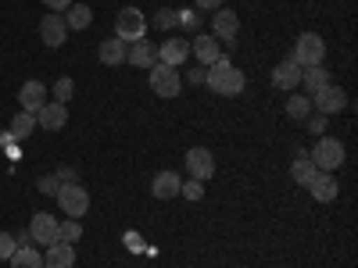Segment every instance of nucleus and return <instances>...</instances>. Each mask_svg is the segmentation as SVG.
<instances>
[{
	"label": "nucleus",
	"instance_id": "nucleus-1",
	"mask_svg": "<svg viewBox=\"0 0 358 268\" xmlns=\"http://www.w3.org/2000/svg\"><path fill=\"white\" fill-rule=\"evenodd\" d=\"M204 86L212 89V94H219V97H236L244 89V72L241 68H233L229 65V57L222 54L215 65H208V72H204Z\"/></svg>",
	"mask_w": 358,
	"mask_h": 268
},
{
	"label": "nucleus",
	"instance_id": "nucleus-2",
	"mask_svg": "<svg viewBox=\"0 0 358 268\" xmlns=\"http://www.w3.org/2000/svg\"><path fill=\"white\" fill-rule=\"evenodd\" d=\"M290 57L301 68H315V65H322V57H326V40L319 33H301L297 43H294V50H290Z\"/></svg>",
	"mask_w": 358,
	"mask_h": 268
},
{
	"label": "nucleus",
	"instance_id": "nucleus-3",
	"mask_svg": "<svg viewBox=\"0 0 358 268\" xmlns=\"http://www.w3.org/2000/svg\"><path fill=\"white\" fill-rule=\"evenodd\" d=\"M344 158H348V154H344V143L334 140V136H322V140L312 147V158H308V161H312L319 172H337V168L344 165Z\"/></svg>",
	"mask_w": 358,
	"mask_h": 268
},
{
	"label": "nucleus",
	"instance_id": "nucleus-4",
	"mask_svg": "<svg viewBox=\"0 0 358 268\" xmlns=\"http://www.w3.org/2000/svg\"><path fill=\"white\" fill-rule=\"evenodd\" d=\"M143 33H147V18H143L140 8H122L118 11V18H115V36L118 40L136 43V40H143Z\"/></svg>",
	"mask_w": 358,
	"mask_h": 268
},
{
	"label": "nucleus",
	"instance_id": "nucleus-5",
	"mask_svg": "<svg viewBox=\"0 0 358 268\" xmlns=\"http://www.w3.org/2000/svg\"><path fill=\"white\" fill-rule=\"evenodd\" d=\"M54 197H57V204H62V211H65L69 218H83V215L90 211V193H86L79 183H62Z\"/></svg>",
	"mask_w": 358,
	"mask_h": 268
},
{
	"label": "nucleus",
	"instance_id": "nucleus-6",
	"mask_svg": "<svg viewBox=\"0 0 358 268\" xmlns=\"http://www.w3.org/2000/svg\"><path fill=\"white\" fill-rule=\"evenodd\" d=\"M151 72V89L158 97H165V100H172V97H179V89H183V75H179L172 65H155V68H147Z\"/></svg>",
	"mask_w": 358,
	"mask_h": 268
},
{
	"label": "nucleus",
	"instance_id": "nucleus-7",
	"mask_svg": "<svg viewBox=\"0 0 358 268\" xmlns=\"http://www.w3.org/2000/svg\"><path fill=\"white\" fill-rule=\"evenodd\" d=\"M344 107H348V94H344L337 82H330L326 89H319V94L312 97V111H319V114H326V118H330V114H341Z\"/></svg>",
	"mask_w": 358,
	"mask_h": 268
},
{
	"label": "nucleus",
	"instance_id": "nucleus-8",
	"mask_svg": "<svg viewBox=\"0 0 358 268\" xmlns=\"http://www.w3.org/2000/svg\"><path fill=\"white\" fill-rule=\"evenodd\" d=\"M40 40L54 50V47H62L65 40H69V25H65V15H54V11H47L43 18H40Z\"/></svg>",
	"mask_w": 358,
	"mask_h": 268
},
{
	"label": "nucleus",
	"instance_id": "nucleus-9",
	"mask_svg": "<svg viewBox=\"0 0 358 268\" xmlns=\"http://www.w3.org/2000/svg\"><path fill=\"white\" fill-rule=\"evenodd\" d=\"M187 172H190V179H197V183L212 179V175H215V158H212V151H204V147H190V151H187Z\"/></svg>",
	"mask_w": 358,
	"mask_h": 268
},
{
	"label": "nucleus",
	"instance_id": "nucleus-10",
	"mask_svg": "<svg viewBox=\"0 0 358 268\" xmlns=\"http://www.w3.org/2000/svg\"><path fill=\"white\" fill-rule=\"evenodd\" d=\"M308 193H312L319 204H330V200H337V193H341L337 175H334V172H315V175H312V183H308Z\"/></svg>",
	"mask_w": 358,
	"mask_h": 268
},
{
	"label": "nucleus",
	"instance_id": "nucleus-11",
	"mask_svg": "<svg viewBox=\"0 0 358 268\" xmlns=\"http://www.w3.org/2000/svg\"><path fill=\"white\" fill-rule=\"evenodd\" d=\"M29 232H33V244L50 247V244L57 240V218H54V215H47V211H36V215H33V222H29Z\"/></svg>",
	"mask_w": 358,
	"mask_h": 268
},
{
	"label": "nucleus",
	"instance_id": "nucleus-12",
	"mask_svg": "<svg viewBox=\"0 0 358 268\" xmlns=\"http://www.w3.org/2000/svg\"><path fill=\"white\" fill-rule=\"evenodd\" d=\"M301 72H305V68L287 54L283 61L273 68V86H276V89H297V86H301Z\"/></svg>",
	"mask_w": 358,
	"mask_h": 268
},
{
	"label": "nucleus",
	"instance_id": "nucleus-13",
	"mask_svg": "<svg viewBox=\"0 0 358 268\" xmlns=\"http://www.w3.org/2000/svg\"><path fill=\"white\" fill-rule=\"evenodd\" d=\"M18 104H22V111L36 114V111L47 104V86H43L40 79H29V82H22V89H18Z\"/></svg>",
	"mask_w": 358,
	"mask_h": 268
},
{
	"label": "nucleus",
	"instance_id": "nucleus-14",
	"mask_svg": "<svg viewBox=\"0 0 358 268\" xmlns=\"http://www.w3.org/2000/svg\"><path fill=\"white\" fill-rule=\"evenodd\" d=\"M126 65H133V68H155L158 65V47L147 43V40L129 43L126 47Z\"/></svg>",
	"mask_w": 358,
	"mask_h": 268
},
{
	"label": "nucleus",
	"instance_id": "nucleus-15",
	"mask_svg": "<svg viewBox=\"0 0 358 268\" xmlns=\"http://www.w3.org/2000/svg\"><path fill=\"white\" fill-rule=\"evenodd\" d=\"M236 29H241V18H236V11H229V8H219L215 11V18H212V36L222 43H233L236 40Z\"/></svg>",
	"mask_w": 358,
	"mask_h": 268
},
{
	"label": "nucleus",
	"instance_id": "nucleus-16",
	"mask_svg": "<svg viewBox=\"0 0 358 268\" xmlns=\"http://www.w3.org/2000/svg\"><path fill=\"white\" fill-rule=\"evenodd\" d=\"M36 126H40V129H65V126H69V107L57 104V100H47V104L36 111Z\"/></svg>",
	"mask_w": 358,
	"mask_h": 268
},
{
	"label": "nucleus",
	"instance_id": "nucleus-17",
	"mask_svg": "<svg viewBox=\"0 0 358 268\" xmlns=\"http://www.w3.org/2000/svg\"><path fill=\"white\" fill-rule=\"evenodd\" d=\"M76 265V244L65 240H54L43 254V268H72Z\"/></svg>",
	"mask_w": 358,
	"mask_h": 268
},
{
	"label": "nucleus",
	"instance_id": "nucleus-18",
	"mask_svg": "<svg viewBox=\"0 0 358 268\" xmlns=\"http://www.w3.org/2000/svg\"><path fill=\"white\" fill-rule=\"evenodd\" d=\"M187 57H190V40H179V36H176V40H165V43L158 47V61H162V65H172V68H176V65H183Z\"/></svg>",
	"mask_w": 358,
	"mask_h": 268
},
{
	"label": "nucleus",
	"instance_id": "nucleus-19",
	"mask_svg": "<svg viewBox=\"0 0 358 268\" xmlns=\"http://www.w3.org/2000/svg\"><path fill=\"white\" fill-rule=\"evenodd\" d=\"M190 54L197 57L201 65H215L219 57H222V43H219L215 36H194V43H190Z\"/></svg>",
	"mask_w": 358,
	"mask_h": 268
},
{
	"label": "nucleus",
	"instance_id": "nucleus-20",
	"mask_svg": "<svg viewBox=\"0 0 358 268\" xmlns=\"http://www.w3.org/2000/svg\"><path fill=\"white\" fill-rule=\"evenodd\" d=\"M179 186H183V179H179L176 172H158L155 183H151V193L158 200H172V197H179Z\"/></svg>",
	"mask_w": 358,
	"mask_h": 268
},
{
	"label": "nucleus",
	"instance_id": "nucleus-21",
	"mask_svg": "<svg viewBox=\"0 0 358 268\" xmlns=\"http://www.w3.org/2000/svg\"><path fill=\"white\" fill-rule=\"evenodd\" d=\"M126 47H129V43H122V40H118V36L104 40V43L97 47V57H101V65H108V68H115V65H122V61H126Z\"/></svg>",
	"mask_w": 358,
	"mask_h": 268
},
{
	"label": "nucleus",
	"instance_id": "nucleus-22",
	"mask_svg": "<svg viewBox=\"0 0 358 268\" xmlns=\"http://www.w3.org/2000/svg\"><path fill=\"white\" fill-rule=\"evenodd\" d=\"M330 82H334V75L326 72L322 65H315V68H305V72H301V86L308 89L305 97H315L319 89H326V86H330Z\"/></svg>",
	"mask_w": 358,
	"mask_h": 268
},
{
	"label": "nucleus",
	"instance_id": "nucleus-23",
	"mask_svg": "<svg viewBox=\"0 0 358 268\" xmlns=\"http://www.w3.org/2000/svg\"><path fill=\"white\" fill-rule=\"evenodd\" d=\"M65 25H69V29H79V33H83V29L94 25V11H90L86 4H72V8L65 11Z\"/></svg>",
	"mask_w": 358,
	"mask_h": 268
},
{
	"label": "nucleus",
	"instance_id": "nucleus-24",
	"mask_svg": "<svg viewBox=\"0 0 358 268\" xmlns=\"http://www.w3.org/2000/svg\"><path fill=\"white\" fill-rule=\"evenodd\" d=\"M11 268H43V254L33 247H18L11 254Z\"/></svg>",
	"mask_w": 358,
	"mask_h": 268
},
{
	"label": "nucleus",
	"instance_id": "nucleus-25",
	"mask_svg": "<svg viewBox=\"0 0 358 268\" xmlns=\"http://www.w3.org/2000/svg\"><path fill=\"white\" fill-rule=\"evenodd\" d=\"M33 129H36V114H29V111H18V114L11 118V136H15V140H25V136H33Z\"/></svg>",
	"mask_w": 358,
	"mask_h": 268
},
{
	"label": "nucleus",
	"instance_id": "nucleus-26",
	"mask_svg": "<svg viewBox=\"0 0 358 268\" xmlns=\"http://www.w3.org/2000/svg\"><path fill=\"white\" fill-rule=\"evenodd\" d=\"M315 172H319V168H315L308 158H294V165H290V179H294L297 186H308Z\"/></svg>",
	"mask_w": 358,
	"mask_h": 268
},
{
	"label": "nucleus",
	"instance_id": "nucleus-27",
	"mask_svg": "<svg viewBox=\"0 0 358 268\" xmlns=\"http://www.w3.org/2000/svg\"><path fill=\"white\" fill-rule=\"evenodd\" d=\"M287 114L294 118V122H305V118L312 114V97H305V94H294V97L287 100Z\"/></svg>",
	"mask_w": 358,
	"mask_h": 268
},
{
	"label": "nucleus",
	"instance_id": "nucleus-28",
	"mask_svg": "<svg viewBox=\"0 0 358 268\" xmlns=\"http://www.w3.org/2000/svg\"><path fill=\"white\" fill-rule=\"evenodd\" d=\"M79 236H83V222H79V218L57 222V240H65V244H79Z\"/></svg>",
	"mask_w": 358,
	"mask_h": 268
},
{
	"label": "nucleus",
	"instance_id": "nucleus-29",
	"mask_svg": "<svg viewBox=\"0 0 358 268\" xmlns=\"http://www.w3.org/2000/svg\"><path fill=\"white\" fill-rule=\"evenodd\" d=\"M72 94H76V82H72L69 75H62V79L54 82V100H57V104H69Z\"/></svg>",
	"mask_w": 358,
	"mask_h": 268
},
{
	"label": "nucleus",
	"instance_id": "nucleus-30",
	"mask_svg": "<svg viewBox=\"0 0 358 268\" xmlns=\"http://www.w3.org/2000/svg\"><path fill=\"white\" fill-rule=\"evenodd\" d=\"M179 197H187V200H201L204 197V183H197V179H190V183H183V186H179Z\"/></svg>",
	"mask_w": 358,
	"mask_h": 268
},
{
	"label": "nucleus",
	"instance_id": "nucleus-31",
	"mask_svg": "<svg viewBox=\"0 0 358 268\" xmlns=\"http://www.w3.org/2000/svg\"><path fill=\"white\" fill-rule=\"evenodd\" d=\"M176 22H179V11H172V8H162V11L155 15V25H158V29H172Z\"/></svg>",
	"mask_w": 358,
	"mask_h": 268
},
{
	"label": "nucleus",
	"instance_id": "nucleus-32",
	"mask_svg": "<svg viewBox=\"0 0 358 268\" xmlns=\"http://www.w3.org/2000/svg\"><path fill=\"white\" fill-rule=\"evenodd\" d=\"M18 251V244H15V236L11 232H0V258L4 261H11V254Z\"/></svg>",
	"mask_w": 358,
	"mask_h": 268
},
{
	"label": "nucleus",
	"instance_id": "nucleus-33",
	"mask_svg": "<svg viewBox=\"0 0 358 268\" xmlns=\"http://www.w3.org/2000/svg\"><path fill=\"white\" fill-rule=\"evenodd\" d=\"M176 25H183V29H190V33H194V29L201 25V15L197 11H179V22Z\"/></svg>",
	"mask_w": 358,
	"mask_h": 268
},
{
	"label": "nucleus",
	"instance_id": "nucleus-34",
	"mask_svg": "<svg viewBox=\"0 0 358 268\" xmlns=\"http://www.w3.org/2000/svg\"><path fill=\"white\" fill-rule=\"evenodd\" d=\"M54 179H57V183H79V175H76L72 165H62V168L54 172Z\"/></svg>",
	"mask_w": 358,
	"mask_h": 268
},
{
	"label": "nucleus",
	"instance_id": "nucleus-35",
	"mask_svg": "<svg viewBox=\"0 0 358 268\" xmlns=\"http://www.w3.org/2000/svg\"><path fill=\"white\" fill-rule=\"evenodd\" d=\"M57 186H62V183H57L54 175H43V179H40V193H47V197H54V193H57Z\"/></svg>",
	"mask_w": 358,
	"mask_h": 268
},
{
	"label": "nucleus",
	"instance_id": "nucleus-36",
	"mask_svg": "<svg viewBox=\"0 0 358 268\" xmlns=\"http://www.w3.org/2000/svg\"><path fill=\"white\" fill-rule=\"evenodd\" d=\"M43 4H47V11L62 15V11H69V8H72V0H43Z\"/></svg>",
	"mask_w": 358,
	"mask_h": 268
},
{
	"label": "nucleus",
	"instance_id": "nucleus-37",
	"mask_svg": "<svg viewBox=\"0 0 358 268\" xmlns=\"http://www.w3.org/2000/svg\"><path fill=\"white\" fill-rule=\"evenodd\" d=\"M197 8H204V11H219L222 8V0H194Z\"/></svg>",
	"mask_w": 358,
	"mask_h": 268
},
{
	"label": "nucleus",
	"instance_id": "nucleus-38",
	"mask_svg": "<svg viewBox=\"0 0 358 268\" xmlns=\"http://www.w3.org/2000/svg\"><path fill=\"white\" fill-rule=\"evenodd\" d=\"M15 244H18V247H29V244H33V232H29V229H22V232L15 236Z\"/></svg>",
	"mask_w": 358,
	"mask_h": 268
},
{
	"label": "nucleus",
	"instance_id": "nucleus-39",
	"mask_svg": "<svg viewBox=\"0 0 358 268\" xmlns=\"http://www.w3.org/2000/svg\"><path fill=\"white\" fill-rule=\"evenodd\" d=\"M322 129H326V114H315V118H312V133L322 136Z\"/></svg>",
	"mask_w": 358,
	"mask_h": 268
},
{
	"label": "nucleus",
	"instance_id": "nucleus-40",
	"mask_svg": "<svg viewBox=\"0 0 358 268\" xmlns=\"http://www.w3.org/2000/svg\"><path fill=\"white\" fill-rule=\"evenodd\" d=\"M126 247H129V251H140V247H143L136 232H126Z\"/></svg>",
	"mask_w": 358,
	"mask_h": 268
},
{
	"label": "nucleus",
	"instance_id": "nucleus-41",
	"mask_svg": "<svg viewBox=\"0 0 358 268\" xmlns=\"http://www.w3.org/2000/svg\"><path fill=\"white\" fill-rule=\"evenodd\" d=\"M187 79H190L194 86H204V68H194V72H190Z\"/></svg>",
	"mask_w": 358,
	"mask_h": 268
}]
</instances>
